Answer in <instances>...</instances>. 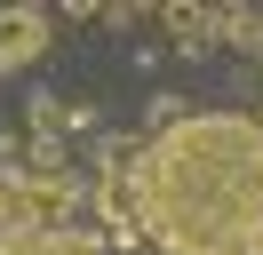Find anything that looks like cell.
Segmentation results:
<instances>
[{
	"mask_svg": "<svg viewBox=\"0 0 263 255\" xmlns=\"http://www.w3.org/2000/svg\"><path fill=\"white\" fill-rule=\"evenodd\" d=\"M160 24L176 32L183 48H208L215 32H223V8H192V0H167V8H160Z\"/></svg>",
	"mask_w": 263,
	"mask_h": 255,
	"instance_id": "cell-5",
	"label": "cell"
},
{
	"mask_svg": "<svg viewBox=\"0 0 263 255\" xmlns=\"http://www.w3.org/2000/svg\"><path fill=\"white\" fill-rule=\"evenodd\" d=\"M128 215L160 255H263V112H183L128 159Z\"/></svg>",
	"mask_w": 263,
	"mask_h": 255,
	"instance_id": "cell-1",
	"label": "cell"
},
{
	"mask_svg": "<svg viewBox=\"0 0 263 255\" xmlns=\"http://www.w3.org/2000/svg\"><path fill=\"white\" fill-rule=\"evenodd\" d=\"M32 128H40V136H56V128H64V104H56V96H40V104H32Z\"/></svg>",
	"mask_w": 263,
	"mask_h": 255,
	"instance_id": "cell-6",
	"label": "cell"
},
{
	"mask_svg": "<svg viewBox=\"0 0 263 255\" xmlns=\"http://www.w3.org/2000/svg\"><path fill=\"white\" fill-rule=\"evenodd\" d=\"M0 255H104V239H88V231H72V223H56V231L0 239Z\"/></svg>",
	"mask_w": 263,
	"mask_h": 255,
	"instance_id": "cell-4",
	"label": "cell"
},
{
	"mask_svg": "<svg viewBox=\"0 0 263 255\" xmlns=\"http://www.w3.org/2000/svg\"><path fill=\"white\" fill-rule=\"evenodd\" d=\"M72 199H80L72 175L0 159V239H24V231H56V223H72Z\"/></svg>",
	"mask_w": 263,
	"mask_h": 255,
	"instance_id": "cell-2",
	"label": "cell"
},
{
	"mask_svg": "<svg viewBox=\"0 0 263 255\" xmlns=\"http://www.w3.org/2000/svg\"><path fill=\"white\" fill-rule=\"evenodd\" d=\"M56 40V16L48 8H0V80L8 72H32Z\"/></svg>",
	"mask_w": 263,
	"mask_h": 255,
	"instance_id": "cell-3",
	"label": "cell"
}]
</instances>
